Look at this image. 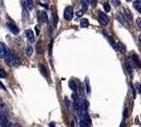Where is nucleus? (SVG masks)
<instances>
[{"label": "nucleus", "instance_id": "1", "mask_svg": "<svg viewBox=\"0 0 141 127\" xmlns=\"http://www.w3.org/2000/svg\"><path fill=\"white\" fill-rule=\"evenodd\" d=\"M3 58L6 59V62L10 66H18L20 64V60L13 54V52L11 50H7V53H6V55H4Z\"/></svg>", "mask_w": 141, "mask_h": 127}, {"label": "nucleus", "instance_id": "2", "mask_svg": "<svg viewBox=\"0 0 141 127\" xmlns=\"http://www.w3.org/2000/svg\"><path fill=\"white\" fill-rule=\"evenodd\" d=\"M128 63L132 67H135V68H139L140 67V60H139V57L138 55L132 52L129 54V57H128Z\"/></svg>", "mask_w": 141, "mask_h": 127}, {"label": "nucleus", "instance_id": "3", "mask_svg": "<svg viewBox=\"0 0 141 127\" xmlns=\"http://www.w3.org/2000/svg\"><path fill=\"white\" fill-rule=\"evenodd\" d=\"M64 18L66 20H71L73 18V8L67 7L64 10Z\"/></svg>", "mask_w": 141, "mask_h": 127}, {"label": "nucleus", "instance_id": "4", "mask_svg": "<svg viewBox=\"0 0 141 127\" xmlns=\"http://www.w3.org/2000/svg\"><path fill=\"white\" fill-rule=\"evenodd\" d=\"M100 13V12H99ZM99 22L101 24H108L109 22V18L107 17V15L106 14H104V13H100L99 14Z\"/></svg>", "mask_w": 141, "mask_h": 127}, {"label": "nucleus", "instance_id": "5", "mask_svg": "<svg viewBox=\"0 0 141 127\" xmlns=\"http://www.w3.org/2000/svg\"><path fill=\"white\" fill-rule=\"evenodd\" d=\"M39 14H38V19L40 20L42 22H44V23H47L49 20H48V14H47V12L46 11H40V12H38Z\"/></svg>", "mask_w": 141, "mask_h": 127}, {"label": "nucleus", "instance_id": "6", "mask_svg": "<svg viewBox=\"0 0 141 127\" xmlns=\"http://www.w3.org/2000/svg\"><path fill=\"white\" fill-rule=\"evenodd\" d=\"M7 27H8V29H9L13 34H18L19 30H18V28L16 27V24H14L13 22H8V23H7Z\"/></svg>", "mask_w": 141, "mask_h": 127}, {"label": "nucleus", "instance_id": "7", "mask_svg": "<svg viewBox=\"0 0 141 127\" xmlns=\"http://www.w3.org/2000/svg\"><path fill=\"white\" fill-rule=\"evenodd\" d=\"M51 11H52V16H53V27H56V24L58 22V17H57L56 11H55V7L51 8Z\"/></svg>", "mask_w": 141, "mask_h": 127}, {"label": "nucleus", "instance_id": "8", "mask_svg": "<svg viewBox=\"0 0 141 127\" xmlns=\"http://www.w3.org/2000/svg\"><path fill=\"white\" fill-rule=\"evenodd\" d=\"M26 35H27V38H28V40H29L30 43L34 41V33H33L32 30H27V31H26Z\"/></svg>", "mask_w": 141, "mask_h": 127}, {"label": "nucleus", "instance_id": "9", "mask_svg": "<svg viewBox=\"0 0 141 127\" xmlns=\"http://www.w3.org/2000/svg\"><path fill=\"white\" fill-rule=\"evenodd\" d=\"M7 47L4 46L2 43H0V57H4V55H6V53H7Z\"/></svg>", "mask_w": 141, "mask_h": 127}, {"label": "nucleus", "instance_id": "10", "mask_svg": "<svg viewBox=\"0 0 141 127\" xmlns=\"http://www.w3.org/2000/svg\"><path fill=\"white\" fill-rule=\"evenodd\" d=\"M118 20L122 23V24H125V25H127V22H126V19H125V16L123 15V13H119L118 14Z\"/></svg>", "mask_w": 141, "mask_h": 127}, {"label": "nucleus", "instance_id": "11", "mask_svg": "<svg viewBox=\"0 0 141 127\" xmlns=\"http://www.w3.org/2000/svg\"><path fill=\"white\" fill-rule=\"evenodd\" d=\"M71 99H72V102H73V104L74 106L77 108H79V100H78V95H77V92H73L72 95H71Z\"/></svg>", "mask_w": 141, "mask_h": 127}, {"label": "nucleus", "instance_id": "12", "mask_svg": "<svg viewBox=\"0 0 141 127\" xmlns=\"http://www.w3.org/2000/svg\"><path fill=\"white\" fill-rule=\"evenodd\" d=\"M116 50H117V51H120L121 53H124V52H125V47L123 46L122 43H118L117 45H116Z\"/></svg>", "mask_w": 141, "mask_h": 127}, {"label": "nucleus", "instance_id": "13", "mask_svg": "<svg viewBox=\"0 0 141 127\" xmlns=\"http://www.w3.org/2000/svg\"><path fill=\"white\" fill-rule=\"evenodd\" d=\"M69 87H70V89L73 90V92H77V85H75V82L73 79L69 80Z\"/></svg>", "mask_w": 141, "mask_h": 127}, {"label": "nucleus", "instance_id": "14", "mask_svg": "<svg viewBox=\"0 0 141 127\" xmlns=\"http://www.w3.org/2000/svg\"><path fill=\"white\" fill-rule=\"evenodd\" d=\"M134 8L137 10V11L140 13L141 12V2L140 1H138V0H136V1H134Z\"/></svg>", "mask_w": 141, "mask_h": 127}, {"label": "nucleus", "instance_id": "15", "mask_svg": "<svg viewBox=\"0 0 141 127\" xmlns=\"http://www.w3.org/2000/svg\"><path fill=\"white\" fill-rule=\"evenodd\" d=\"M26 54L28 55V56H32V54H33V48L31 47V46H27L26 47Z\"/></svg>", "mask_w": 141, "mask_h": 127}, {"label": "nucleus", "instance_id": "16", "mask_svg": "<svg viewBox=\"0 0 141 127\" xmlns=\"http://www.w3.org/2000/svg\"><path fill=\"white\" fill-rule=\"evenodd\" d=\"M26 6H27V8H28V10H33V8H34V3H33V0H27V2H26Z\"/></svg>", "mask_w": 141, "mask_h": 127}, {"label": "nucleus", "instance_id": "17", "mask_svg": "<svg viewBox=\"0 0 141 127\" xmlns=\"http://www.w3.org/2000/svg\"><path fill=\"white\" fill-rule=\"evenodd\" d=\"M80 25H81V27H82V28H87L88 27V25H89V21H88V20L87 19H82V20H81V23H80Z\"/></svg>", "mask_w": 141, "mask_h": 127}, {"label": "nucleus", "instance_id": "18", "mask_svg": "<svg viewBox=\"0 0 141 127\" xmlns=\"http://www.w3.org/2000/svg\"><path fill=\"white\" fill-rule=\"evenodd\" d=\"M123 15H124V16H126L128 20H132V14H130V11H129L128 9H125V10H124Z\"/></svg>", "mask_w": 141, "mask_h": 127}, {"label": "nucleus", "instance_id": "19", "mask_svg": "<svg viewBox=\"0 0 141 127\" xmlns=\"http://www.w3.org/2000/svg\"><path fill=\"white\" fill-rule=\"evenodd\" d=\"M36 50L38 53H43V47H42V41H37L36 44Z\"/></svg>", "mask_w": 141, "mask_h": 127}, {"label": "nucleus", "instance_id": "20", "mask_svg": "<svg viewBox=\"0 0 141 127\" xmlns=\"http://www.w3.org/2000/svg\"><path fill=\"white\" fill-rule=\"evenodd\" d=\"M39 70L42 71L43 75L47 76V69H46V67H45V66H43V65H39Z\"/></svg>", "mask_w": 141, "mask_h": 127}, {"label": "nucleus", "instance_id": "21", "mask_svg": "<svg viewBox=\"0 0 141 127\" xmlns=\"http://www.w3.org/2000/svg\"><path fill=\"white\" fill-rule=\"evenodd\" d=\"M103 8H104V11L106 12V13H108V12L110 11V6H109V3H108V2H104Z\"/></svg>", "mask_w": 141, "mask_h": 127}, {"label": "nucleus", "instance_id": "22", "mask_svg": "<svg viewBox=\"0 0 141 127\" xmlns=\"http://www.w3.org/2000/svg\"><path fill=\"white\" fill-rule=\"evenodd\" d=\"M80 126L81 127H90V125H88L83 119H81V121H80Z\"/></svg>", "mask_w": 141, "mask_h": 127}, {"label": "nucleus", "instance_id": "23", "mask_svg": "<svg viewBox=\"0 0 141 127\" xmlns=\"http://www.w3.org/2000/svg\"><path fill=\"white\" fill-rule=\"evenodd\" d=\"M89 6V3H88V0H82V7L84 10H86Z\"/></svg>", "mask_w": 141, "mask_h": 127}, {"label": "nucleus", "instance_id": "24", "mask_svg": "<svg viewBox=\"0 0 141 127\" xmlns=\"http://www.w3.org/2000/svg\"><path fill=\"white\" fill-rule=\"evenodd\" d=\"M125 67H126V69H127V71H128V73H129V74H132V71H133V70H132V66L129 65L128 62H127V63H125Z\"/></svg>", "mask_w": 141, "mask_h": 127}, {"label": "nucleus", "instance_id": "25", "mask_svg": "<svg viewBox=\"0 0 141 127\" xmlns=\"http://www.w3.org/2000/svg\"><path fill=\"white\" fill-rule=\"evenodd\" d=\"M97 1H98V0H88V3H89L92 8H94L95 6H97Z\"/></svg>", "mask_w": 141, "mask_h": 127}, {"label": "nucleus", "instance_id": "26", "mask_svg": "<svg viewBox=\"0 0 141 127\" xmlns=\"http://www.w3.org/2000/svg\"><path fill=\"white\" fill-rule=\"evenodd\" d=\"M6 71H4L2 68H0V78H3V77H6Z\"/></svg>", "mask_w": 141, "mask_h": 127}, {"label": "nucleus", "instance_id": "27", "mask_svg": "<svg viewBox=\"0 0 141 127\" xmlns=\"http://www.w3.org/2000/svg\"><path fill=\"white\" fill-rule=\"evenodd\" d=\"M113 1V3H114V6L115 7H120V4H121V2H120V0H112Z\"/></svg>", "mask_w": 141, "mask_h": 127}, {"label": "nucleus", "instance_id": "28", "mask_svg": "<svg viewBox=\"0 0 141 127\" xmlns=\"http://www.w3.org/2000/svg\"><path fill=\"white\" fill-rule=\"evenodd\" d=\"M86 92L90 93V86H89V83H88V78H86Z\"/></svg>", "mask_w": 141, "mask_h": 127}, {"label": "nucleus", "instance_id": "29", "mask_svg": "<svg viewBox=\"0 0 141 127\" xmlns=\"http://www.w3.org/2000/svg\"><path fill=\"white\" fill-rule=\"evenodd\" d=\"M49 52H50V55L52 54V39H51V43L49 45Z\"/></svg>", "mask_w": 141, "mask_h": 127}, {"label": "nucleus", "instance_id": "30", "mask_svg": "<svg viewBox=\"0 0 141 127\" xmlns=\"http://www.w3.org/2000/svg\"><path fill=\"white\" fill-rule=\"evenodd\" d=\"M136 22H137L138 28H139V29H141V19H140V18H138V19H137V21H136Z\"/></svg>", "mask_w": 141, "mask_h": 127}, {"label": "nucleus", "instance_id": "31", "mask_svg": "<svg viewBox=\"0 0 141 127\" xmlns=\"http://www.w3.org/2000/svg\"><path fill=\"white\" fill-rule=\"evenodd\" d=\"M9 127H21V126H20L19 124H17V123H12Z\"/></svg>", "mask_w": 141, "mask_h": 127}, {"label": "nucleus", "instance_id": "32", "mask_svg": "<svg viewBox=\"0 0 141 127\" xmlns=\"http://www.w3.org/2000/svg\"><path fill=\"white\" fill-rule=\"evenodd\" d=\"M136 87H137L138 92H140V91H141V89H140V84H139V83H136Z\"/></svg>", "mask_w": 141, "mask_h": 127}, {"label": "nucleus", "instance_id": "33", "mask_svg": "<svg viewBox=\"0 0 141 127\" xmlns=\"http://www.w3.org/2000/svg\"><path fill=\"white\" fill-rule=\"evenodd\" d=\"M123 115H124V118H126V116H127V108H125V109H124Z\"/></svg>", "mask_w": 141, "mask_h": 127}, {"label": "nucleus", "instance_id": "34", "mask_svg": "<svg viewBox=\"0 0 141 127\" xmlns=\"http://www.w3.org/2000/svg\"><path fill=\"white\" fill-rule=\"evenodd\" d=\"M83 14H84V11H83V10H82V11H79V12L77 13V15H78V16H82Z\"/></svg>", "mask_w": 141, "mask_h": 127}, {"label": "nucleus", "instance_id": "35", "mask_svg": "<svg viewBox=\"0 0 141 127\" xmlns=\"http://www.w3.org/2000/svg\"><path fill=\"white\" fill-rule=\"evenodd\" d=\"M40 6H42V7H44L45 9H49V7H48V4H46V3H40Z\"/></svg>", "mask_w": 141, "mask_h": 127}, {"label": "nucleus", "instance_id": "36", "mask_svg": "<svg viewBox=\"0 0 141 127\" xmlns=\"http://www.w3.org/2000/svg\"><path fill=\"white\" fill-rule=\"evenodd\" d=\"M35 30H36V34H37V35H39V28H38V27H36V28H35Z\"/></svg>", "mask_w": 141, "mask_h": 127}, {"label": "nucleus", "instance_id": "37", "mask_svg": "<svg viewBox=\"0 0 141 127\" xmlns=\"http://www.w3.org/2000/svg\"><path fill=\"white\" fill-rule=\"evenodd\" d=\"M0 87H1V88H2L3 90H6V87H4V86H3V85H2L1 83H0Z\"/></svg>", "mask_w": 141, "mask_h": 127}, {"label": "nucleus", "instance_id": "38", "mask_svg": "<svg viewBox=\"0 0 141 127\" xmlns=\"http://www.w3.org/2000/svg\"><path fill=\"white\" fill-rule=\"evenodd\" d=\"M49 127H55V124L54 123H51V124L49 125Z\"/></svg>", "mask_w": 141, "mask_h": 127}, {"label": "nucleus", "instance_id": "39", "mask_svg": "<svg viewBox=\"0 0 141 127\" xmlns=\"http://www.w3.org/2000/svg\"><path fill=\"white\" fill-rule=\"evenodd\" d=\"M1 125H2V121H1V120H0V126H1Z\"/></svg>", "mask_w": 141, "mask_h": 127}, {"label": "nucleus", "instance_id": "40", "mask_svg": "<svg viewBox=\"0 0 141 127\" xmlns=\"http://www.w3.org/2000/svg\"><path fill=\"white\" fill-rule=\"evenodd\" d=\"M126 1H128V2H129V1H132V0H126Z\"/></svg>", "mask_w": 141, "mask_h": 127}, {"label": "nucleus", "instance_id": "41", "mask_svg": "<svg viewBox=\"0 0 141 127\" xmlns=\"http://www.w3.org/2000/svg\"><path fill=\"white\" fill-rule=\"evenodd\" d=\"M138 1H140V0H138Z\"/></svg>", "mask_w": 141, "mask_h": 127}]
</instances>
